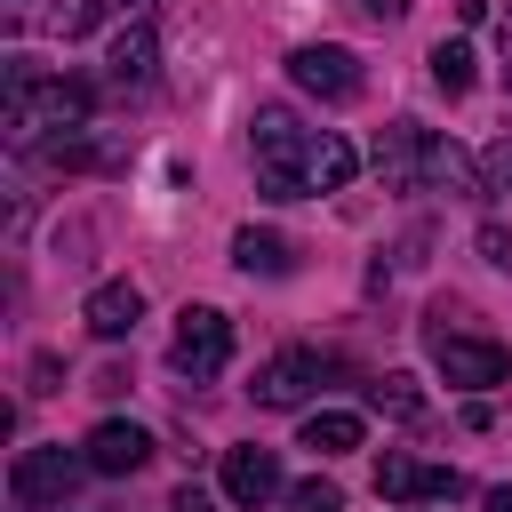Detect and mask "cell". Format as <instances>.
Masks as SVG:
<instances>
[{"label": "cell", "mask_w": 512, "mask_h": 512, "mask_svg": "<svg viewBox=\"0 0 512 512\" xmlns=\"http://www.w3.org/2000/svg\"><path fill=\"white\" fill-rule=\"evenodd\" d=\"M376 168H384L392 192H480L472 152L448 144V136H432L424 120H392V128L376 136Z\"/></svg>", "instance_id": "cell-1"}, {"label": "cell", "mask_w": 512, "mask_h": 512, "mask_svg": "<svg viewBox=\"0 0 512 512\" xmlns=\"http://www.w3.org/2000/svg\"><path fill=\"white\" fill-rule=\"evenodd\" d=\"M88 112H96V88H88V80H72V72H32V64L8 72V136H16V144H56V136L88 128Z\"/></svg>", "instance_id": "cell-2"}, {"label": "cell", "mask_w": 512, "mask_h": 512, "mask_svg": "<svg viewBox=\"0 0 512 512\" xmlns=\"http://www.w3.org/2000/svg\"><path fill=\"white\" fill-rule=\"evenodd\" d=\"M472 312L456 304V296H440L432 312H424V352H432V368L448 376V384H464V392H488V384H504L512 376V352L496 344V336H480V328H464Z\"/></svg>", "instance_id": "cell-3"}, {"label": "cell", "mask_w": 512, "mask_h": 512, "mask_svg": "<svg viewBox=\"0 0 512 512\" xmlns=\"http://www.w3.org/2000/svg\"><path fill=\"white\" fill-rule=\"evenodd\" d=\"M248 160H256V184L272 200H304L312 192V128L288 112V104H256L248 120Z\"/></svg>", "instance_id": "cell-4"}, {"label": "cell", "mask_w": 512, "mask_h": 512, "mask_svg": "<svg viewBox=\"0 0 512 512\" xmlns=\"http://www.w3.org/2000/svg\"><path fill=\"white\" fill-rule=\"evenodd\" d=\"M80 472H96L88 464V448H24L16 464H8V504L16 512H48V504H64L72 488H80Z\"/></svg>", "instance_id": "cell-5"}, {"label": "cell", "mask_w": 512, "mask_h": 512, "mask_svg": "<svg viewBox=\"0 0 512 512\" xmlns=\"http://www.w3.org/2000/svg\"><path fill=\"white\" fill-rule=\"evenodd\" d=\"M168 360H176L192 384L224 376V360H232V320H224L216 304H184V312H176V344H168Z\"/></svg>", "instance_id": "cell-6"}, {"label": "cell", "mask_w": 512, "mask_h": 512, "mask_svg": "<svg viewBox=\"0 0 512 512\" xmlns=\"http://www.w3.org/2000/svg\"><path fill=\"white\" fill-rule=\"evenodd\" d=\"M288 80H296L304 96H320V104H352V96H360V56L320 40V48H296V56H288Z\"/></svg>", "instance_id": "cell-7"}, {"label": "cell", "mask_w": 512, "mask_h": 512, "mask_svg": "<svg viewBox=\"0 0 512 512\" xmlns=\"http://www.w3.org/2000/svg\"><path fill=\"white\" fill-rule=\"evenodd\" d=\"M472 480L464 472H448V464H416V456H400V448H384L376 456V496H392V504H416V496H464Z\"/></svg>", "instance_id": "cell-8"}, {"label": "cell", "mask_w": 512, "mask_h": 512, "mask_svg": "<svg viewBox=\"0 0 512 512\" xmlns=\"http://www.w3.org/2000/svg\"><path fill=\"white\" fill-rule=\"evenodd\" d=\"M328 368H336V360H320V352H272V360L256 368V400H264V408H304Z\"/></svg>", "instance_id": "cell-9"}, {"label": "cell", "mask_w": 512, "mask_h": 512, "mask_svg": "<svg viewBox=\"0 0 512 512\" xmlns=\"http://www.w3.org/2000/svg\"><path fill=\"white\" fill-rule=\"evenodd\" d=\"M88 464H96L104 480H128V472H144V464H152V432H144V424L104 416V424L88 432Z\"/></svg>", "instance_id": "cell-10"}, {"label": "cell", "mask_w": 512, "mask_h": 512, "mask_svg": "<svg viewBox=\"0 0 512 512\" xmlns=\"http://www.w3.org/2000/svg\"><path fill=\"white\" fill-rule=\"evenodd\" d=\"M80 320H88V336H104V344H120L136 320H144V288L136 280H104V288H88V304H80Z\"/></svg>", "instance_id": "cell-11"}, {"label": "cell", "mask_w": 512, "mask_h": 512, "mask_svg": "<svg viewBox=\"0 0 512 512\" xmlns=\"http://www.w3.org/2000/svg\"><path fill=\"white\" fill-rule=\"evenodd\" d=\"M224 496L232 504H264V496H280V456L272 448H224Z\"/></svg>", "instance_id": "cell-12"}, {"label": "cell", "mask_w": 512, "mask_h": 512, "mask_svg": "<svg viewBox=\"0 0 512 512\" xmlns=\"http://www.w3.org/2000/svg\"><path fill=\"white\" fill-rule=\"evenodd\" d=\"M152 64H160V40H152V24H128L112 48H104V88H144L152 80Z\"/></svg>", "instance_id": "cell-13"}, {"label": "cell", "mask_w": 512, "mask_h": 512, "mask_svg": "<svg viewBox=\"0 0 512 512\" xmlns=\"http://www.w3.org/2000/svg\"><path fill=\"white\" fill-rule=\"evenodd\" d=\"M232 264H240L248 280H288V272H296V248H288L280 232H264V224H240V232H232Z\"/></svg>", "instance_id": "cell-14"}, {"label": "cell", "mask_w": 512, "mask_h": 512, "mask_svg": "<svg viewBox=\"0 0 512 512\" xmlns=\"http://www.w3.org/2000/svg\"><path fill=\"white\" fill-rule=\"evenodd\" d=\"M304 448H312V456H344V448H360V416H352V408H320V416H304Z\"/></svg>", "instance_id": "cell-15"}, {"label": "cell", "mask_w": 512, "mask_h": 512, "mask_svg": "<svg viewBox=\"0 0 512 512\" xmlns=\"http://www.w3.org/2000/svg\"><path fill=\"white\" fill-rule=\"evenodd\" d=\"M352 168H360V152L344 136H312V192H344Z\"/></svg>", "instance_id": "cell-16"}, {"label": "cell", "mask_w": 512, "mask_h": 512, "mask_svg": "<svg viewBox=\"0 0 512 512\" xmlns=\"http://www.w3.org/2000/svg\"><path fill=\"white\" fill-rule=\"evenodd\" d=\"M432 88H440V96H464V88H472V48H464V40H440V48H432Z\"/></svg>", "instance_id": "cell-17"}, {"label": "cell", "mask_w": 512, "mask_h": 512, "mask_svg": "<svg viewBox=\"0 0 512 512\" xmlns=\"http://www.w3.org/2000/svg\"><path fill=\"white\" fill-rule=\"evenodd\" d=\"M368 400H376V408H392V416H424L416 376H376V384H368Z\"/></svg>", "instance_id": "cell-18"}, {"label": "cell", "mask_w": 512, "mask_h": 512, "mask_svg": "<svg viewBox=\"0 0 512 512\" xmlns=\"http://www.w3.org/2000/svg\"><path fill=\"white\" fill-rule=\"evenodd\" d=\"M104 8H112V0H64V8L48 16V32H64V40H80V32H88V24L104 16Z\"/></svg>", "instance_id": "cell-19"}, {"label": "cell", "mask_w": 512, "mask_h": 512, "mask_svg": "<svg viewBox=\"0 0 512 512\" xmlns=\"http://www.w3.org/2000/svg\"><path fill=\"white\" fill-rule=\"evenodd\" d=\"M480 192H512V144H488L480 152Z\"/></svg>", "instance_id": "cell-20"}, {"label": "cell", "mask_w": 512, "mask_h": 512, "mask_svg": "<svg viewBox=\"0 0 512 512\" xmlns=\"http://www.w3.org/2000/svg\"><path fill=\"white\" fill-rule=\"evenodd\" d=\"M296 512H344V496H336V480H304L296 496H288Z\"/></svg>", "instance_id": "cell-21"}, {"label": "cell", "mask_w": 512, "mask_h": 512, "mask_svg": "<svg viewBox=\"0 0 512 512\" xmlns=\"http://www.w3.org/2000/svg\"><path fill=\"white\" fill-rule=\"evenodd\" d=\"M480 256H488L496 272H512V232H504V224H480Z\"/></svg>", "instance_id": "cell-22"}, {"label": "cell", "mask_w": 512, "mask_h": 512, "mask_svg": "<svg viewBox=\"0 0 512 512\" xmlns=\"http://www.w3.org/2000/svg\"><path fill=\"white\" fill-rule=\"evenodd\" d=\"M168 512H224V504H216V496H208V488H192V480H184V488H176V496H168Z\"/></svg>", "instance_id": "cell-23"}, {"label": "cell", "mask_w": 512, "mask_h": 512, "mask_svg": "<svg viewBox=\"0 0 512 512\" xmlns=\"http://www.w3.org/2000/svg\"><path fill=\"white\" fill-rule=\"evenodd\" d=\"M360 16H376V24H392V16H408V0H360Z\"/></svg>", "instance_id": "cell-24"}, {"label": "cell", "mask_w": 512, "mask_h": 512, "mask_svg": "<svg viewBox=\"0 0 512 512\" xmlns=\"http://www.w3.org/2000/svg\"><path fill=\"white\" fill-rule=\"evenodd\" d=\"M496 48H504V96H512V8H504V24H496Z\"/></svg>", "instance_id": "cell-25"}, {"label": "cell", "mask_w": 512, "mask_h": 512, "mask_svg": "<svg viewBox=\"0 0 512 512\" xmlns=\"http://www.w3.org/2000/svg\"><path fill=\"white\" fill-rule=\"evenodd\" d=\"M480 512H512V488H496V496H480Z\"/></svg>", "instance_id": "cell-26"}, {"label": "cell", "mask_w": 512, "mask_h": 512, "mask_svg": "<svg viewBox=\"0 0 512 512\" xmlns=\"http://www.w3.org/2000/svg\"><path fill=\"white\" fill-rule=\"evenodd\" d=\"M120 8H144V0H120Z\"/></svg>", "instance_id": "cell-27"}]
</instances>
